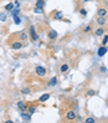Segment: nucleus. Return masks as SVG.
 I'll return each mask as SVG.
<instances>
[{"label":"nucleus","mask_w":108,"mask_h":123,"mask_svg":"<svg viewBox=\"0 0 108 123\" xmlns=\"http://www.w3.org/2000/svg\"><path fill=\"white\" fill-rule=\"evenodd\" d=\"M6 19H8V15H6L5 12H0V21H3V23H5Z\"/></svg>","instance_id":"obj_23"},{"label":"nucleus","mask_w":108,"mask_h":123,"mask_svg":"<svg viewBox=\"0 0 108 123\" xmlns=\"http://www.w3.org/2000/svg\"><path fill=\"white\" fill-rule=\"evenodd\" d=\"M14 18V23H15L16 25H19L20 23H21V19H20V16L19 15H16V16H12Z\"/></svg>","instance_id":"obj_25"},{"label":"nucleus","mask_w":108,"mask_h":123,"mask_svg":"<svg viewBox=\"0 0 108 123\" xmlns=\"http://www.w3.org/2000/svg\"><path fill=\"white\" fill-rule=\"evenodd\" d=\"M65 121H67V122H73V121H76V118H78L77 117V114L75 113V111H72V110H68L66 113H65Z\"/></svg>","instance_id":"obj_2"},{"label":"nucleus","mask_w":108,"mask_h":123,"mask_svg":"<svg viewBox=\"0 0 108 123\" xmlns=\"http://www.w3.org/2000/svg\"><path fill=\"white\" fill-rule=\"evenodd\" d=\"M107 51H108V47L107 46H104V45H102L99 49H98V51H97V55L99 56V57H102V56H104L106 54H107Z\"/></svg>","instance_id":"obj_10"},{"label":"nucleus","mask_w":108,"mask_h":123,"mask_svg":"<svg viewBox=\"0 0 108 123\" xmlns=\"http://www.w3.org/2000/svg\"><path fill=\"white\" fill-rule=\"evenodd\" d=\"M93 30V26L92 24H88V25H86L83 29H82V34H91Z\"/></svg>","instance_id":"obj_14"},{"label":"nucleus","mask_w":108,"mask_h":123,"mask_svg":"<svg viewBox=\"0 0 108 123\" xmlns=\"http://www.w3.org/2000/svg\"><path fill=\"white\" fill-rule=\"evenodd\" d=\"M10 12H11V16H16V15H19V12H20V8L16 6V8H14Z\"/></svg>","instance_id":"obj_20"},{"label":"nucleus","mask_w":108,"mask_h":123,"mask_svg":"<svg viewBox=\"0 0 108 123\" xmlns=\"http://www.w3.org/2000/svg\"><path fill=\"white\" fill-rule=\"evenodd\" d=\"M70 65L68 63H62L61 66H60V72L61 74H67V72L70 71Z\"/></svg>","instance_id":"obj_11"},{"label":"nucleus","mask_w":108,"mask_h":123,"mask_svg":"<svg viewBox=\"0 0 108 123\" xmlns=\"http://www.w3.org/2000/svg\"><path fill=\"white\" fill-rule=\"evenodd\" d=\"M50 98V93H45V95H42L40 98H39V102H41V103H44V102H46V101Z\"/></svg>","instance_id":"obj_17"},{"label":"nucleus","mask_w":108,"mask_h":123,"mask_svg":"<svg viewBox=\"0 0 108 123\" xmlns=\"http://www.w3.org/2000/svg\"><path fill=\"white\" fill-rule=\"evenodd\" d=\"M29 34H30V39L32 41H37L39 40V34L36 32L35 26H30V29H29Z\"/></svg>","instance_id":"obj_4"},{"label":"nucleus","mask_w":108,"mask_h":123,"mask_svg":"<svg viewBox=\"0 0 108 123\" xmlns=\"http://www.w3.org/2000/svg\"><path fill=\"white\" fill-rule=\"evenodd\" d=\"M36 108H37V106H36L35 103H32V105H30V106L27 107V112L30 113V114H32V113L36 112Z\"/></svg>","instance_id":"obj_16"},{"label":"nucleus","mask_w":108,"mask_h":123,"mask_svg":"<svg viewBox=\"0 0 108 123\" xmlns=\"http://www.w3.org/2000/svg\"><path fill=\"white\" fill-rule=\"evenodd\" d=\"M75 1H77V0H75Z\"/></svg>","instance_id":"obj_32"},{"label":"nucleus","mask_w":108,"mask_h":123,"mask_svg":"<svg viewBox=\"0 0 108 123\" xmlns=\"http://www.w3.org/2000/svg\"><path fill=\"white\" fill-rule=\"evenodd\" d=\"M101 71H102V72H106L107 70H106V67H104V66H101Z\"/></svg>","instance_id":"obj_30"},{"label":"nucleus","mask_w":108,"mask_h":123,"mask_svg":"<svg viewBox=\"0 0 108 123\" xmlns=\"http://www.w3.org/2000/svg\"><path fill=\"white\" fill-rule=\"evenodd\" d=\"M84 122H86V123H95L96 119H95V118H92V117H88V118H86V119H84Z\"/></svg>","instance_id":"obj_26"},{"label":"nucleus","mask_w":108,"mask_h":123,"mask_svg":"<svg viewBox=\"0 0 108 123\" xmlns=\"http://www.w3.org/2000/svg\"><path fill=\"white\" fill-rule=\"evenodd\" d=\"M107 15H108V9L104 8V6H98V9H97V16L106 18Z\"/></svg>","instance_id":"obj_5"},{"label":"nucleus","mask_w":108,"mask_h":123,"mask_svg":"<svg viewBox=\"0 0 108 123\" xmlns=\"http://www.w3.org/2000/svg\"><path fill=\"white\" fill-rule=\"evenodd\" d=\"M18 107L21 112H26L27 111V107H29V103L25 102V101H19L18 102Z\"/></svg>","instance_id":"obj_7"},{"label":"nucleus","mask_w":108,"mask_h":123,"mask_svg":"<svg viewBox=\"0 0 108 123\" xmlns=\"http://www.w3.org/2000/svg\"><path fill=\"white\" fill-rule=\"evenodd\" d=\"M107 1H108V0H107Z\"/></svg>","instance_id":"obj_33"},{"label":"nucleus","mask_w":108,"mask_h":123,"mask_svg":"<svg viewBox=\"0 0 108 123\" xmlns=\"http://www.w3.org/2000/svg\"><path fill=\"white\" fill-rule=\"evenodd\" d=\"M30 92H31V90L29 88V87H24V88H21V93H23V95H30Z\"/></svg>","instance_id":"obj_21"},{"label":"nucleus","mask_w":108,"mask_h":123,"mask_svg":"<svg viewBox=\"0 0 108 123\" xmlns=\"http://www.w3.org/2000/svg\"><path fill=\"white\" fill-rule=\"evenodd\" d=\"M80 14H81L82 16H86V15H87V11H86V9L81 8V9H80Z\"/></svg>","instance_id":"obj_27"},{"label":"nucleus","mask_w":108,"mask_h":123,"mask_svg":"<svg viewBox=\"0 0 108 123\" xmlns=\"http://www.w3.org/2000/svg\"><path fill=\"white\" fill-rule=\"evenodd\" d=\"M102 45H104V46L108 45V35H104V36H103V39H102Z\"/></svg>","instance_id":"obj_24"},{"label":"nucleus","mask_w":108,"mask_h":123,"mask_svg":"<svg viewBox=\"0 0 108 123\" xmlns=\"http://www.w3.org/2000/svg\"><path fill=\"white\" fill-rule=\"evenodd\" d=\"M45 6V0H36V8L42 9Z\"/></svg>","instance_id":"obj_18"},{"label":"nucleus","mask_w":108,"mask_h":123,"mask_svg":"<svg viewBox=\"0 0 108 123\" xmlns=\"http://www.w3.org/2000/svg\"><path fill=\"white\" fill-rule=\"evenodd\" d=\"M21 118H23V121L25 122H30L31 121V114L30 113H26V112H21Z\"/></svg>","instance_id":"obj_15"},{"label":"nucleus","mask_w":108,"mask_h":123,"mask_svg":"<svg viewBox=\"0 0 108 123\" xmlns=\"http://www.w3.org/2000/svg\"><path fill=\"white\" fill-rule=\"evenodd\" d=\"M16 36L21 40V41H26L27 39H29V34L25 31V30H23L21 32H19V34H16Z\"/></svg>","instance_id":"obj_9"},{"label":"nucleus","mask_w":108,"mask_h":123,"mask_svg":"<svg viewBox=\"0 0 108 123\" xmlns=\"http://www.w3.org/2000/svg\"><path fill=\"white\" fill-rule=\"evenodd\" d=\"M56 85H57V77H52L48 81V86L50 87H54V86H56Z\"/></svg>","instance_id":"obj_19"},{"label":"nucleus","mask_w":108,"mask_h":123,"mask_svg":"<svg viewBox=\"0 0 108 123\" xmlns=\"http://www.w3.org/2000/svg\"><path fill=\"white\" fill-rule=\"evenodd\" d=\"M104 32H106L104 26H98L97 29H95V31H93V34H95L96 37H101V36H103Z\"/></svg>","instance_id":"obj_6"},{"label":"nucleus","mask_w":108,"mask_h":123,"mask_svg":"<svg viewBox=\"0 0 108 123\" xmlns=\"http://www.w3.org/2000/svg\"><path fill=\"white\" fill-rule=\"evenodd\" d=\"M95 91H93V90H90V91H87V93H86V95H87V96H95Z\"/></svg>","instance_id":"obj_28"},{"label":"nucleus","mask_w":108,"mask_h":123,"mask_svg":"<svg viewBox=\"0 0 108 123\" xmlns=\"http://www.w3.org/2000/svg\"><path fill=\"white\" fill-rule=\"evenodd\" d=\"M52 19H54V20H61V19H62V12L59 11V10H55V11L52 12Z\"/></svg>","instance_id":"obj_13"},{"label":"nucleus","mask_w":108,"mask_h":123,"mask_svg":"<svg viewBox=\"0 0 108 123\" xmlns=\"http://www.w3.org/2000/svg\"><path fill=\"white\" fill-rule=\"evenodd\" d=\"M12 9H14V4H12V3L6 4V6H5V10H6V11H9V12H10Z\"/></svg>","instance_id":"obj_22"},{"label":"nucleus","mask_w":108,"mask_h":123,"mask_svg":"<svg viewBox=\"0 0 108 123\" xmlns=\"http://www.w3.org/2000/svg\"><path fill=\"white\" fill-rule=\"evenodd\" d=\"M8 45L10 46V49L11 50H20V49H23L26 44L25 42H23L20 39H14V35L11 36V37H9V40H8Z\"/></svg>","instance_id":"obj_1"},{"label":"nucleus","mask_w":108,"mask_h":123,"mask_svg":"<svg viewBox=\"0 0 108 123\" xmlns=\"http://www.w3.org/2000/svg\"><path fill=\"white\" fill-rule=\"evenodd\" d=\"M87 1H92V0H83V3H87Z\"/></svg>","instance_id":"obj_31"},{"label":"nucleus","mask_w":108,"mask_h":123,"mask_svg":"<svg viewBox=\"0 0 108 123\" xmlns=\"http://www.w3.org/2000/svg\"><path fill=\"white\" fill-rule=\"evenodd\" d=\"M46 68L44 66H36L35 67V74L36 76H39V77H45L46 76Z\"/></svg>","instance_id":"obj_3"},{"label":"nucleus","mask_w":108,"mask_h":123,"mask_svg":"<svg viewBox=\"0 0 108 123\" xmlns=\"http://www.w3.org/2000/svg\"><path fill=\"white\" fill-rule=\"evenodd\" d=\"M34 11H35V12H37V14H39V12L41 14V12H42V9H39V8H35V10H34Z\"/></svg>","instance_id":"obj_29"},{"label":"nucleus","mask_w":108,"mask_h":123,"mask_svg":"<svg viewBox=\"0 0 108 123\" xmlns=\"http://www.w3.org/2000/svg\"><path fill=\"white\" fill-rule=\"evenodd\" d=\"M47 36H48V39L50 40H56L57 37H59V34H57L54 29H50L48 32H47Z\"/></svg>","instance_id":"obj_8"},{"label":"nucleus","mask_w":108,"mask_h":123,"mask_svg":"<svg viewBox=\"0 0 108 123\" xmlns=\"http://www.w3.org/2000/svg\"><path fill=\"white\" fill-rule=\"evenodd\" d=\"M96 23L98 24V26H104L106 23H107V19H106V18H102V16H97Z\"/></svg>","instance_id":"obj_12"}]
</instances>
